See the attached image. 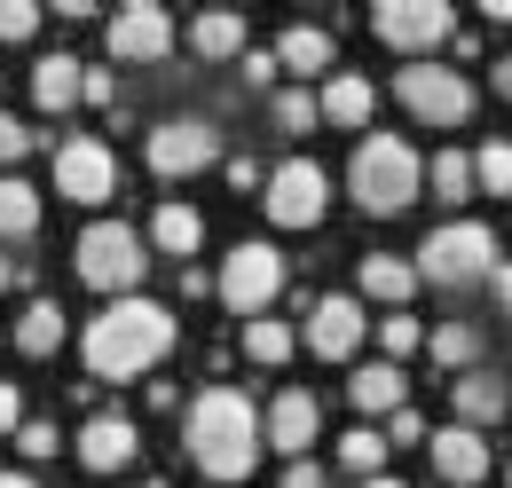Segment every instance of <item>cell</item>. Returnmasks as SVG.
I'll return each instance as SVG.
<instances>
[{"mask_svg": "<svg viewBox=\"0 0 512 488\" xmlns=\"http://www.w3.org/2000/svg\"><path fill=\"white\" fill-rule=\"evenodd\" d=\"M449 402H457V426H473V433H489L512 410V394H505L497 370H465V378H449Z\"/></svg>", "mask_w": 512, "mask_h": 488, "instance_id": "17", "label": "cell"}, {"mask_svg": "<svg viewBox=\"0 0 512 488\" xmlns=\"http://www.w3.org/2000/svg\"><path fill=\"white\" fill-rule=\"evenodd\" d=\"M16 418H24V402H16V386L0 378V433H16Z\"/></svg>", "mask_w": 512, "mask_h": 488, "instance_id": "40", "label": "cell"}, {"mask_svg": "<svg viewBox=\"0 0 512 488\" xmlns=\"http://www.w3.org/2000/svg\"><path fill=\"white\" fill-rule=\"evenodd\" d=\"M489 284H497V307L512 315V260H497V276H489Z\"/></svg>", "mask_w": 512, "mask_h": 488, "instance_id": "41", "label": "cell"}, {"mask_svg": "<svg viewBox=\"0 0 512 488\" xmlns=\"http://www.w3.org/2000/svg\"><path fill=\"white\" fill-rule=\"evenodd\" d=\"M276 126H284V134L323 126V119H316V95H308V87H284V95H276Z\"/></svg>", "mask_w": 512, "mask_h": 488, "instance_id": "32", "label": "cell"}, {"mask_svg": "<svg viewBox=\"0 0 512 488\" xmlns=\"http://www.w3.org/2000/svg\"><path fill=\"white\" fill-rule=\"evenodd\" d=\"M56 189H64L71 205H111V197H119V158H111V142H95V134L56 142Z\"/></svg>", "mask_w": 512, "mask_h": 488, "instance_id": "11", "label": "cell"}, {"mask_svg": "<svg viewBox=\"0 0 512 488\" xmlns=\"http://www.w3.org/2000/svg\"><path fill=\"white\" fill-rule=\"evenodd\" d=\"M276 71H300V79H308V71H331V32H323V24H292V32L276 40Z\"/></svg>", "mask_w": 512, "mask_h": 488, "instance_id": "26", "label": "cell"}, {"mask_svg": "<svg viewBox=\"0 0 512 488\" xmlns=\"http://www.w3.org/2000/svg\"><path fill=\"white\" fill-rule=\"evenodd\" d=\"M363 292L386 307H402L410 292H418V268L402 260V252H363Z\"/></svg>", "mask_w": 512, "mask_h": 488, "instance_id": "25", "label": "cell"}, {"mask_svg": "<svg viewBox=\"0 0 512 488\" xmlns=\"http://www.w3.org/2000/svg\"><path fill=\"white\" fill-rule=\"evenodd\" d=\"M190 48L205 63H237L245 56V16H237V8H205V16L190 24Z\"/></svg>", "mask_w": 512, "mask_h": 488, "instance_id": "21", "label": "cell"}, {"mask_svg": "<svg viewBox=\"0 0 512 488\" xmlns=\"http://www.w3.org/2000/svg\"><path fill=\"white\" fill-rule=\"evenodd\" d=\"M32 134H40V126H24V119H0V166H16V158L32 150Z\"/></svg>", "mask_w": 512, "mask_h": 488, "instance_id": "36", "label": "cell"}, {"mask_svg": "<svg viewBox=\"0 0 512 488\" xmlns=\"http://www.w3.org/2000/svg\"><path fill=\"white\" fill-rule=\"evenodd\" d=\"M174 339H182L174 307H158V300H111L95 323H87L79 355H87V378H142V370H158L166 355H174Z\"/></svg>", "mask_w": 512, "mask_h": 488, "instance_id": "1", "label": "cell"}, {"mask_svg": "<svg viewBox=\"0 0 512 488\" xmlns=\"http://www.w3.org/2000/svg\"><path fill=\"white\" fill-rule=\"evenodd\" d=\"M394 441H426V418H418V410H410V402H402V410H394V418H386V449H394Z\"/></svg>", "mask_w": 512, "mask_h": 488, "instance_id": "37", "label": "cell"}, {"mask_svg": "<svg viewBox=\"0 0 512 488\" xmlns=\"http://www.w3.org/2000/svg\"><path fill=\"white\" fill-rule=\"evenodd\" d=\"M142 244H158V252L190 260L197 244H205V221H197V205H158V213H150V237H142Z\"/></svg>", "mask_w": 512, "mask_h": 488, "instance_id": "24", "label": "cell"}, {"mask_svg": "<svg viewBox=\"0 0 512 488\" xmlns=\"http://www.w3.org/2000/svg\"><path fill=\"white\" fill-rule=\"evenodd\" d=\"M363 331H371V315H363V300H347V292H331V300L308 307V347H316L323 363H347V355L363 347Z\"/></svg>", "mask_w": 512, "mask_h": 488, "instance_id": "13", "label": "cell"}, {"mask_svg": "<svg viewBox=\"0 0 512 488\" xmlns=\"http://www.w3.org/2000/svg\"><path fill=\"white\" fill-rule=\"evenodd\" d=\"M426 182H434L442 205H465V197H473V150H442V158L426 166Z\"/></svg>", "mask_w": 512, "mask_h": 488, "instance_id": "27", "label": "cell"}, {"mask_svg": "<svg viewBox=\"0 0 512 488\" xmlns=\"http://www.w3.org/2000/svg\"><path fill=\"white\" fill-rule=\"evenodd\" d=\"M245 79H253V87H268V79H276V48H245Z\"/></svg>", "mask_w": 512, "mask_h": 488, "instance_id": "38", "label": "cell"}, {"mask_svg": "<svg viewBox=\"0 0 512 488\" xmlns=\"http://www.w3.org/2000/svg\"><path fill=\"white\" fill-rule=\"evenodd\" d=\"M260 205H268L276 229H316L323 205H331V174H323L316 158H284L268 174V189H260Z\"/></svg>", "mask_w": 512, "mask_h": 488, "instance_id": "9", "label": "cell"}, {"mask_svg": "<svg viewBox=\"0 0 512 488\" xmlns=\"http://www.w3.org/2000/svg\"><path fill=\"white\" fill-rule=\"evenodd\" d=\"M316 433H323V410H316V394H300V386H284V394L260 410V441L284 449V457H308Z\"/></svg>", "mask_w": 512, "mask_h": 488, "instance_id": "14", "label": "cell"}, {"mask_svg": "<svg viewBox=\"0 0 512 488\" xmlns=\"http://www.w3.org/2000/svg\"><path fill=\"white\" fill-rule=\"evenodd\" d=\"M40 32V0H0V40H32Z\"/></svg>", "mask_w": 512, "mask_h": 488, "instance_id": "33", "label": "cell"}, {"mask_svg": "<svg viewBox=\"0 0 512 488\" xmlns=\"http://www.w3.org/2000/svg\"><path fill=\"white\" fill-rule=\"evenodd\" d=\"M347 402H355L363 418H394V410L410 402V394H402V370L394 363H363L355 378H347Z\"/></svg>", "mask_w": 512, "mask_h": 488, "instance_id": "20", "label": "cell"}, {"mask_svg": "<svg viewBox=\"0 0 512 488\" xmlns=\"http://www.w3.org/2000/svg\"><path fill=\"white\" fill-rule=\"evenodd\" d=\"M339 465H347L355 481H379V465H386V433H379V426H355L347 441H339Z\"/></svg>", "mask_w": 512, "mask_h": 488, "instance_id": "29", "label": "cell"}, {"mask_svg": "<svg viewBox=\"0 0 512 488\" xmlns=\"http://www.w3.org/2000/svg\"><path fill=\"white\" fill-rule=\"evenodd\" d=\"M371 111H379V87L371 79H355V71H331L316 95V119L323 126H371Z\"/></svg>", "mask_w": 512, "mask_h": 488, "instance_id": "18", "label": "cell"}, {"mask_svg": "<svg viewBox=\"0 0 512 488\" xmlns=\"http://www.w3.org/2000/svg\"><path fill=\"white\" fill-rule=\"evenodd\" d=\"M276 292H284V252L260 244V237L229 244V260H221V300L237 307V315H260Z\"/></svg>", "mask_w": 512, "mask_h": 488, "instance_id": "10", "label": "cell"}, {"mask_svg": "<svg viewBox=\"0 0 512 488\" xmlns=\"http://www.w3.org/2000/svg\"><path fill=\"white\" fill-rule=\"evenodd\" d=\"M426 189V158L402 142V134H363L355 142V158H347V197L363 205V213H402L410 197Z\"/></svg>", "mask_w": 512, "mask_h": 488, "instance_id": "3", "label": "cell"}, {"mask_svg": "<svg viewBox=\"0 0 512 488\" xmlns=\"http://www.w3.org/2000/svg\"><path fill=\"white\" fill-rule=\"evenodd\" d=\"M497 95L512 103V56H497Z\"/></svg>", "mask_w": 512, "mask_h": 488, "instance_id": "42", "label": "cell"}, {"mask_svg": "<svg viewBox=\"0 0 512 488\" xmlns=\"http://www.w3.org/2000/svg\"><path fill=\"white\" fill-rule=\"evenodd\" d=\"M473 189L512 197V142H481V150H473Z\"/></svg>", "mask_w": 512, "mask_h": 488, "instance_id": "31", "label": "cell"}, {"mask_svg": "<svg viewBox=\"0 0 512 488\" xmlns=\"http://www.w3.org/2000/svg\"><path fill=\"white\" fill-rule=\"evenodd\" d=\"M426 347H434V363H449L457 378H465L473 355H481V331H473V323H434V339H426Z\"/></svg>", "mask_w": 512, "mask_h": 488, "instance_id": "30", "label": "cell"}, {"mask_svg": "<svg viewBox=\"0 0 512 488\" xmlns=\"http://www.w3.org/2000/svg\"><path fill=\"white\" fill-rule=\"evenodd\" d=\"M489 24H512V0H489Z\"/></svg>", "mask_w": 512, "mask_h": 488, "instance_id": "43", "label": "cell"}, {"mask_svg": "<svg viewBox=\"0 0 512 488\" xmlns=\"http://www.w3.org/2000/svg\"><path fill=\"white\" fill-rule=\"evenodd\" d=\"M8 284H16V268H8V252H0V292H8Z\"/></svg>", "mask_w": 512, "mask_h": 488, "instance_id": "45", "label": "cell"}, {"mask_svg": "<svg viewBox=\"0 0 512 488\" xmlns=\"http://www.w3.org/2000/svg\"><path fill=\"white\" fill-rule=\"evenodd\" d=\"M40 237V189L0 174V244H32Z\"/></svg>", "mask_w": 512, "mask_h": 488, "instance_id": "22", "label": "cell"}, {"mask_svg": "<svg viewBox=\"0 0 512 488\" xmlns=\"http://www.w3.org/2000/svg\"><path fill=\"white\" fill-rule=\"evenodd\" d=\"M284 488H323V465L316 457H292V465H284Z\"/></svg>", "mask_w": 512, "mask_h": 488, "instance_id": "39", "label": "cell"}, {"mask_svg": "<svg viewBox=\"0 0 512 488\" xmlns=\"http://www.w3.org/2000/svg\"><path fill=\"white\" fill-rule=\"evenodd\" d=\"M245 355H253V363H292V323H276V315H253V323H245Z\"/></svg>", "mask_w": 512, "mask_h": 488, "instance_id": "28", "label": "cell"}, {"mask_svg": "<svg viewBox=\"0 0 512 488\" xmlns=\"http://www.w3.org/2000/svg\"><path fill=\"white\" fill-rule=\"evenodd\" d=\"M64 347V307L56 300H24V315H16V355H56Z\"/></svg>", "mask_w": 512, "mask_h": 488, "instance_id": "23", "label": "cell"}, {"mask_svg": "<svg viewBox=\"0 0 512 488\" xmlns=\"http://www.w3.org/2000/svg\"><path fill=\"white\" fill-rule=\"evenodd\" d=\"M79 87H87V63L71 56V48H56V56L32 63V103H40V111H71Z\"/></svg>", "mask_w": 512, "mask_h": 488, "instance_id": "19", "label": "cell"}, {"mask_svg": "<svg viewBox=\"0 0 512 488\" xmlns=\"http://www.w3.org/2000/svg\"><path fill=\"white\" fill-rule=\"evenodd\" d=\"M16 449H24V457H32V465H40V457H56V449H64V433L48 426V418H32V426L16 433Z\"/></svg>", "mask_w": 512, "mask_h": 488, "instance_id": "35", "label": "cell"}, {"mask_svg": "<svg viewBox=\"0 0 512 488\" xmlns=\"http://www.w3.org/2000/svg\"><path fill=\"white\" fill-rule=\"evenodd\" d=\"M426 449H434V473H442L449 488H473L481 473H489V441L473 426H442V433H426Z\"/></svg>", "mask_w": 512, "mask_h": 488, "instance_id": "16", "label": "cell"}, {"mask_svg": "<svg viewBox=\"0 0 512 488\" xmlns=\"http://www.w3.org/2000/svg\"><path fill=\"white\" fill-rule=\"evenodd\" d=\"M71 260H79V284H87V292H111V300H134V284L150 276V244H142V229H127V221L79 229Z\"/></svg>", "mask_w": 512, "mask_h": 488, "instance_id": "4", "label": "cell"}, {"mask_svg": "<svg viewBox=\"0 0 512 488\" xmlns=\"http://www.w3.org/2000/svg\"><path fill=\"white\" fill-rule=\"evenodd\" d=\"M182 441H190L197 473L205 481H245L260 465V410L253 394H237V386H205L190 402V418H182Z\"/></svg>", "mask_w": 512, "mask_h": 488, "instance_id": "2", "label": "cell"}, {"mask_svg": "<svg viewBox=\"0 0 512 488\" xmlns=\"http://www.w3.org/2000/svg\"><path fill=\"white\" fill-rule=\"evenodd\" d=\"M394 95H402V111L418 126H465L473 119V79L449 71V63H402Z\"/></svg>", "mask_w": 512, "mask_h": 488, "instance_id": "6", "label": "cell"}, {"mask_svg": "<svg viewBox=\"0 0 512 488\" xmlns=\"http://www.w3.org/2000/svg\"><path fill=\"white\" fill-rule=\"evenodd\" d=\"M103 48L119 63H166V48H174V16L158 8V0H127L111 24H103Z\"/></svg>", "mask_w": 512, "mask_h": 488, "instance_id": "12", "label": "cell"}, {"mask_svg": "<svg viewBox=\"0 0 512 488\" xmlns=\"http://www.w3.org/2000/svg\"><path fill=\"white\" fill-rule=\"evenodd\" d=\"M371 32H379L394 56L426 63L434 48H449V40H457V16H449V0H379Z\"/></svg>", "mask_w": 512, "mask_h": 488, "instance_id": "7", "label": "cell"}, {"mask_svg": "<svg viewBox=\"0 0 512 488\" xmlns=\"http://www.w3.org/2000/svg\"><path fill=\"white\" fill-rule=\"evenodd\" d=\"M355 488H402V481H386V473H379V481H355Z\"/></svg>", "mask_w": 512, "mask_h": 488, "instance_id": "46", "label": "cell"}, {"mask_svg": "<svg viewBox=\"0 0 512 488\" xmlns=\"http://www.w3.org/2000/svg\"><path fill=\"white\" fill-rule=\"evenodd\" d=\"M418 284H473V276H497V229L489 221H442L434 237L418 244Z\"/></svg>", "mask_w": 512, "mask_h": 488, "instance_id": "5", "label": "cell"}, {"mask_svg": "<svg viewBox=\"0 0 512 488\" xmlns=\"http://www.w3.org/2000/svg\"><path fill=\"white\" fill-rule=\"evenodd\" d=\"M379 339H386V355H410V347H426L418 315H386V323H379Z\"/></svg>", "mask_w": 512, "mask_h": 488, "instance_id": "34", "label": "cell"}, {"mask_svg": "<svg viewBox=\"0 0 512 488\" xmlns=\"http://www.w3.org/2000/svg\"><path fill=\"white\" fill-rule=\"evenodd\" d=\"M142 158H150V174H158V182H190V174H205V166L221 158V134H213V119L182 111V119H158V126H150Z\"/></svg>", "mask_w": 512, "mask_h": 488, "instance_id": "8", "label": "cell"}, {"mask_svg": "<svg viewBox=\"0 0 512 488\" xmlns=\"http://www.w3.org/2000/svg\"><path fill=\"white\" fill-rule=\"evenodd\" d=\"M0 488H40V481L32 473H0Z\"/></svg>", "mask_w": 512, "mask_h": 488, "instance_id": "44", "label": "cell"}, {"mask_svg": "<svg viewBox=\"0 0 512 488\" xmlns=\"http://www.w3.org/2000/svg\"><path fill=\"white\" fill-rule=\"evenodd\" d=\"M71 449H79V465H87V473H127L142 441H134V418L103 410V418H87V426H79V441H71Z\"/></svg>", "mask_w": 512, "mask_h": 488, "instance_id": "15", "label": "cell"}]
</instances>
